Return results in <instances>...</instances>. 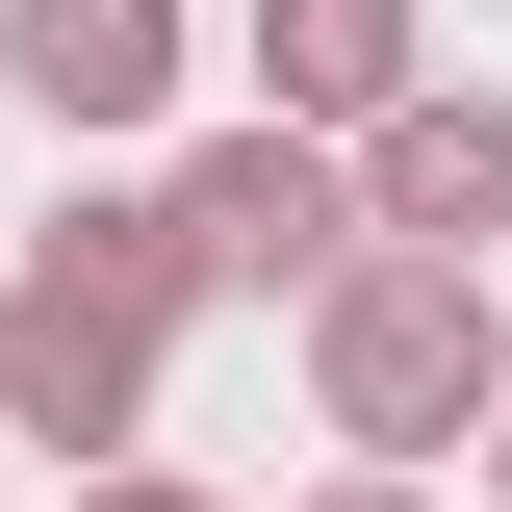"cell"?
I'll use <instances>...</instances> for the list:
<instances>
[{
	"mask_svg": "<svg viewBox=\"0 0 512 512\" xmlns=\"http://www.w3.org/2000/svg\"><path fill=\"white\" fill-rule=\"evenodd\" d=\"M282 512H436V487H359V461H333V487H282Z\"/></svg>",
	"mask_w": 512,
	"mask_h": 512,
	"instance_id": "ba28073f",
	"label": "cell"
},
{
	"mask_svg": "<svg viewBox=\"0 0 512 512\" xmlns=\"http://www.w3.org/2000/svg\"><path fill=\"white\" fill-rule=\"evenodd\" d=\"M308 410L359 436V487H436V461L512 410V359H487V282H461V256H359V282L308 308Z\"/></svg>",
	"mask_w": 512,
	"mask_h": 512,
	"instance_id": "7a4b0ae2",
	"label": "cell"
},
{
	"mask_svg": "<svg viewBox=\"0 0 512 512\" xmlns=\"http://www.w3.org/2000/svg\"><path fill=\"white\" fill-rule=\"evenodd\" d=\"M154 231H180V282H231V308H333V282H359V180H333L308 128L180 154V180H154Z\"/></svg>",
	"mask_w": 512,
	"mask_h": 512,
	"instance_id": "3957f363",
	"label": "cell"
},
{
	"mask_svg": "<svg viewBox=\"0 0 512 512\" xmlns=\"http://www.w3.org/2000/svg\"><path fill=\"white\" fill-rule=\"evenodd\" d=\"M436 77V0H256V128H308V154H359L384 103Z\"/></svg>",
	"mask_w": 512,
	"mask_h": 512,
	"instance_id": "5b68a950",
	"label": "cell"
},
{
	"mask_svg": "<svg viewBox=\"0 0 512 512\" xmlns=\"http://www.w3.org/2000/svg\"><path fill=\"white\" fill-rule=\"evenodd\" d=\"M487 512H512V410H487Z\"/></svg>",
	"mask_w": 512,
	"mask_h": 512,
	"instance_id": "9c48e42d",
	"label": "cell"
},
{
	"mask_svg": "<svg viewBox=\"0 0 512 512\" xmlns=\"http://www.w3.org/2000/svg\"><path fill=\"white\" fill-rule=\"evenodd\" d=\"M77 512H231V487H154V461H103V487H77Z\"/></svg>",
	"mask_w": 512,
	"mask_h": 512,
	"instance_id": "52a82bcc",
	"label": "cell"
},
{
	"mask_svg": "<svg viewBox=\"0 0 512 512\" xmlns=\"http://www.w3.org/2000/svg\"><path fill=\"white\" fill-rule=\"evenodd\" d=\"M0 77L52 128H154L180 103V0H0Z\"/></svg>",
	"mask_w": 512,
	"mask_h": 512,
	"instance_id": "8992f818",
	"label": "cell"
},
{
	"mask_svg": "<svg viewBox=\"0 0 512 512\" xmlns=\"http://www.w3.org/2000/svg\"><path fill=\"white\" fill-rule=\"evenodd\" d=\"M180 231H154V180H77L52 231H26V282H0V436H77V487H103V436H154V359H180Z\"/></svg>",
	"mask_w": 512,
	"mask_h": 512,
	"instance_id": "6da1fadb",
	"label": "cell"
},
{
	"mask_svg": "<svg viewBox=\"0 0 512 512\" xmlns=\"http://www.w3.org/2000/svg\"><path fill=\"white\" fill-rule=\"evenodd\" d=\"M333 180H359V256H461V282H487V231H512V103H487V77H410Z\"/></svg>",
	"mask_w": 512,
	"mask_h": 512,
	"instance_id": "277c9868",
	"label": "cell"
}]
</instances>
